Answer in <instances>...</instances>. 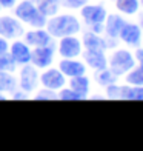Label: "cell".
<instances>
[{
	"mask_svg": "<svg viewBox=\"0 0 143 151\" xmlns=\"http://www.w3.org/2000/svg\"><path fill=\"white\" fill-rule=\"evenodd\" d=\"M0 12H2V8H0Z\"/></svg>",
	"mask_w": 143,
	"mask_h": 151,
	"instance_id": "36",
	"label": "cell"
},
{
	"mask_svg": "<svg viewBox=\"0 0 143 151\" xmlns=\"http://www.w3.org/2000/svg\"><path fill=\"white\" fill-rule=\"evenodd\" d=\"M108 99H120V86L117 83H111L106 86V96Z\"/></svg>",
	"mask_w": 143,
	"mask_h": 151,
	"instance_id": "28",
	"label": "cell"
},
{
	"mask_svg": "<svg viewBox=\"0 0 143 151\" xmlns=\"http://www.w3.org/2000/svg\"><path fill=\"white\" fill-rule=\"evenodd\" d=\"M135 65V60H134V56L128 50H115L109 60H108V68L117 76H125L129 70H132Z\"/></svg>",
	"mask_w": 143,
	"mask_h": 151,
	"instance_id": "4",
	"label": "cell"
},
{
	"mask_svg": "<svg viewBox=\"0 0 143 151\" xmlns=\"http://www.w3.org/2000/svg\"><path fill=\"white\" fill-rule=\"evenodd\" d=\"M125 22L126 20L119 14H108L103 23V28H105L103 31L106 32V36L109 39H119L120 29L125 25Z\"/></svg>",
	"mask_w": 143,
	"mask_h": 151,
	"instance_id": "16",
	"label": "cell"
},
{
	"mask_svg": "<svg viewBox=\"0 0 143 151\" xmlns=\"http://www.w3.org/2000/svg\"><path fill=\"white\" fill-rule=\"evenodd\" d=\"M57 40L59 42L56 45V52L60 56V59H76L82 56L83 46L77 36H65Z\"/></svg>",
	"mask_w": 143,
	"mask_h": 151,
	"instance_id": "6",
	"label": "cell"
},
{
	"mask_svg": "<svg viewBox=\"0 0 143 151\" xmlns=\"http://www.w3.org/2000/svg\"><path fill=\"white\" fill-rule=\"evenodd\" d=\"M119 39L129 46H139V43L142 42V28L135 23L125 22V25L120 29Z\"/></svg>",
	"mask_w": 143,
	"mask_h": 151,
	"instance_id": "14",
	"label": "cell"
},
{
	"mask_svg": "<svg viewBox=\"0 0 143 151\" xmlns=\"http://www.w3.org/2000/svg\"><path fill=\"white\" fill-rule=\"evenodd\" d=\"M57 99L59 100H85V97L82 94H79L77 91H74L69 86H63L57 91Z\"/></svg>",
	"mask_w": 143,
	"mask_h": 151,
	"instance_id": "25",
	"label": "cell"
},
{
	"mask_svg": "<svg viewBox=\"0 0 143 151\" xmlns=\"http://www.w3.org/2000/svg\"><path fill=\"white\" fill-rule=\"evenodd\" d=\"M32 2H34V0H32Z\"/></svg>",
	"mask_w": 143,
	"mask_h": 151,
	"instance_id": "38",
	"label": "cell"
},
{
	"mask_svg": "<svg viewBox=\"0 0 143 151\" xmlns=\"http://www.w3.org/2000/svg\"><path fill=\"white\" fill-rule=\"evenodd\" d=\"M82 57H83L85 65L89 66L94 71L108 66V57L105 51L102 50H83L82 51Z\"/></svg>",
	"mask_w": 143,
	"mask_h": 151,
	"instance_id": "12",
	"label": "cell"
},
{
	"mask_svg": "<svg viewBox=\"0 0 143 151\" xmlns=\"http://www.w3.org/2000/svg\"><path fill=\"white\" fill-rule=\"evenodd\" d=\"M54 59H56V43L31 48L29 63H32L36 68H39L40 71L48 68V66H51L54 63Z\"/></svg>",
	"mask_w": 143,
	"mask_h": 151,
	"instance_id": "7",
	"label": "cell"
},
{
	"mask_svg": "<svg viewBox=\"0 0 143 151\" xmlns=\"http://www.w3.org/2000/svg\"><path fill=\"white\" fill-rule=\"evenodd\" d=\"M19 0H0V8L2 9H12Z\"/></svg>",
	"mask_w": 143,
	"mask_h": 151,
	"instance_id": "30",
	"label": "cell"
},
{
	"mask_svg": "<svg viewBox=\"0 0 143 151\" xmlns=\"http://www.w3.org/2000/svg\"><path fill=\"white\" fill-rule=\"evenodd\" d=\"M25 31V25L14 14H0V37L6 40L22 39Z\"/></svg>",
	"mask_w": 143,
	"mask_h": 151,
	"instance_id": "5",
	"label": "cell"
},
{
	"mask_svg": "<svg viewBox=\"0 0 143 151\" xmlns=\"http://www.w3.org/2000/svg\"><path fill=\"white\" fill-rule=\"evenodd\" d=\"M8 52L12 56V59L16 60V63L20 65H25V63H29L31 60V46L25 42L23 39H16L9 43V50Z\"/></svg>",
	"mask_w": 143,
	"mask_h": 151,
	"instance_id": "10",
	"label": "cell"
},
{
	"mask_svg": "<svg viewBox=\"0 0 143 151\" xmlns=\"http://www.w3.org/2000/svg\"><path fill=\"white\" fill-rule=\"evenodd\" d=\"M12 12L23 25H28L31 28H45L48 20V17L37 9L32 0H19L12 8Z\"/></svg>",
	"mask_w": 143,
	"mask_h": 151,
	"instance_id": "2",
	"label": "cell"
},
{
	"mask_svg": "<svg viewBox=\"0 0 143 151\" xmlns=\"http://www.w3.org/2000/svg\"><path fill=\"white\" fill-rule=\"evenodd\" d=\"M126 83L128 85H135V86H139V85H143V66H137V68H132V70H129L126 74Z\"/></svg>",
	"mask_w": 143,
	"mask_h": 151,
	"instance_id": "23",
	"label": "cell"
},
{
	"mask_svg": "<svg viewBox=\"0 0 143 151\" xmlns=\"http://www.w3.org/2000/svg\"><path fill=\"white\" fill-rule=\"evenodd\" d=\"M37 9L42 12L45 17H52L60 12V0H34Z\"/></svg>",
	"mask_w": 143,
	"mask_h": 151,
	"instance_id": "18",
	"label": "cell"
},
{
	"mask_svg": "<svg viewBox=\"0 0 143 151\" xmlns=\"http://www.w3.org/2000/svg\"><path fill=\"white\" fill-rule=\"evenodd\" d=\"M8 50H9V40L0 37V56L5 52H8Z\"/></svg>",
	"mask_w": 143,
	"mask_h": 151,
	"instance_id": "31",
	"label": "cell"
},
{
	"mask_svg": "<svg viewBox=\"0 0 143 151\" xmlns=\"http://www.w3.org/2000/svg\"><path fill=\"white\" fill-rule=\"evenodd\" d=\"M86 3H89V0H60V6L69 11H77Z\"/></svg>",
	"mask_w": 143,
	"mask_h": 151,
	"instance_id": "27",
	"label": "cell"
},
{
	"mask_svg": "<svg viewBox=\"0 0 143 151\" xmlns=\"http://www.w3.org/2000/svg\"><path fill=\"white\" fill-rule=\"evenodd\" d=\"M140 5H142V6H143V0H140Z\"/></svg>",
	"mask_w": 143,
	"mask_h": 151,
	"instance_id": "35",
	"label": "cell"
},
{
	"mask_svg": "<svg viewBox=\"0 0 143 151\" xmlns=\"http://www.w3.org/2000/svg\"><path fill=\"white\" fill-rule=\"evenodd\" d=\"M46 31L51 34L52 39H60L65 36H77L82 32V22L74 14L65 12V14H56L52 17H48Z\"/></svg>",
	"mask_w": 143,
	"mask_h": 151,
	"instance_id": "1",
	"label": "cell"
},
{
	"mask_svg": "<svg viewBox=\"0 0 143 151\" xmlns=\"http://www.w3.org/2000/svg\"><path fill=\"white\" fill-rule=\"evenodd\" d=\"M57 68L66 76V79L68 77H76V76L86 74V65H85V62L79 60V57H76V59H60Z\"/></svg>",
	"mask_w": 143,
	"mask_h": 151,
	"instance_id": "13",
	"label": "cell"
},
{
	"mask_svg": "<svg viewBox=\"0 0 143 151\" xmlns=\"http://www.w3.org/2000/svg\"><path fill=\"white\" fill-rule=\"evenodd\" d=\"M117 76H115L109 68H102V70H97V71H94V80H95V83H97L99 86H103L106 88L108 85H111V83H117Z\"/></svg>",
	"mask_w": 143,
	"mask_h": 151,
	"instance_id": "20",
	"label": "cell"
},
{
	"mask_svg": "<svg viewBox=\"0 0 143 151\" xmlns=\"http://www.w3.org/2000/svg\"><path fill=\"white\" fill-rule=\"evenodd\" d=\"M142 43H143V40H142Z\"/></svg>",
	"mask_w": 143,
	"mask_h": 151,
	"instance_id": "37",
	"label": "cell"
},
{
	"mask_svg": "<svg viewBox=\"0 0 143 151\" xmlns=\"http://www.w3.org/2000/svg\"><path fill=\"white\" fill-rule=\"evenodd\" d=\"M66 83L69 88H72L74 91H77L79 94L83 96L85 99H88V94H89V90H91V80H89V77H86V74L69 77V80H68Z\"/></svg>",
	"mask_w": 143,
	"mask_h": 151,
	"instance_id": "17",
	"label": "cell"
},
{
	"mask_svg": "<svg viewBox=\"0 0 143 151\" xmlns=\"http://www.w3.org/2000/svg\"><path fill=\"white\" fill-rule=\"evenodd\" d=\"M82 46L83 50H102V51H106L108 50V40L103 39L97 32H92L91 29L85 31L82 34Z\"/></svg>",
	"mask_w": 143,
	"mask_h": 151,
	"instance_id": "15",
	"label": "cell"
},
{
	"mask_svg": "<svg viewBox=\"0 0 143 151\" xmlns=\"http://www.w3.org/2000/svg\"><path fill=\"white\" fill-rule=\"evenodd\" d=\"M66 82H68L66 76L59 68H54L52 65L40 71V85L45 88H49L52 91H59L60 88L66 85Z\"/></svg>",
	"mask_w": 143,
	"mask_h": 151,
	"instance_id": "9",
	"label": "cell"
},
{
	"mask_svg": "<svg viewBox=\"0 0 143 151\" xmlns=\"http://www.w3.org/2000/svg\"><path fill=\"white\" fill-rule=\"evenodd\" d=\"M31 99H34V100H56L57 99V91H52V90L45 88V86H42V88L39 86L37 90L31 94Z\"/></svg>",
	"mask_w": 143,
	"mask_h": 151,
	"instance_id": "24",
	"label": "cell"
},
{
	"mask_svg": "<svg viewBox=\"0 0 143 151\" xmlns=\"http://www.w3.org/2000/svg\"><path fill=\"white\" fill-rule=\"evenodd\" d=\"M115 8L122 14L132 16V14H137L139 12L140 2L139 0H115Z\"/></svg>",
	"mask_w": 143,
	"mask_h": 151,
	"instance_id": "22",
	"label": "cell"
},
{
	"mask_svg": "<svg viewBox=\"0 0 143 151\" xmlns=\"http://www.w3.org/2000/svg\"><path fill=\"white\" fill-rule=\"evenodd\" d=\"M17 88H19L17 76H14V73L0 71V91L9 96L12 91H16Z\"/></svg>",
	"mask_w": 143,
	"mask_h": 151,
	"instance_id": "19",
	"label": "cell"
},
{
	"mask_svg": "<svg viewBox=\"0 0 143 151\" xmlns=\"http://www.w3.org/2000/svg\"><path fill=\"white\" fill-rule=\"evenodd\" d=\"M17 85L25 93L32 94L40 86V70L32 63H25L17 68Z\"/></svg>",
	"mask_w": 143,
	"mask_h": 151,
	"instance_id": "3",
	"label": "cell"
},
{
	"mask_svg": "<svg viewBox=\"0 0 143 151\" xmlns=\"http://www.w3.org/2000/svg\"><path fill=\"white\" fill-rule=\"evenodd\" d=\"M5 99H8V94H5V93L0 91V100H5Z\"/></svg>",
	"mask_w": 143,
	"mask_h": 151,
	"instance_id": "33",
	"label": "cell"
},
{
	"mask_svg": "<svg viewBox=\"0 0 143 151\" xmlns=\"http://www.w3.org/2000/svg\"><path fill=\"white\" fill-rule=\"evenodd\" d=\"M19 65L16 63V60L12 59L9 52H5L0 56V71H8V73H16Z\"/></svg>",
	"mask_w": 143,
	"mask_h": 151,
	"instance_id": "26",
	"label": "cell"
},
{
	"mask_svg": "<svg viewBox=\"0 0 143 151\" xmlns=\"http://www.w3.org/2000/svg\"><path fill=\"white\" fill-rule=\"evenodd\" d=\"M139 26H140V28H143V14H142L140 19H139Z\"/></svg>",
	"mask_w": 143,
	"mask_h": 151,
	"instance_id": "34",
	"label": "cell"
},
{
	"mask_svg": "<svg viewBox=\"0 0 143 151\" xmlns=\"http://www.w3.org/2000/svg\"><path fill=\"white\" fill-rule=\"evenodd\" d=\"M120 99L125 100H143V85H122Z\"/></svg>",
	"mask_w": 143,
	"mask_h": 151,
	"instance_id": "21",
	"label": "cell"
},
{
	"mask_svg": "<svg viewBox=\"0 0 143 151\" xmlns=\"http://www.w3.org/2000/svg\"><path fill=\"white\" fill-rule=\"evenodd\" d=\"M106 16H108L106 8L103 5H99V3L97 5L86 3L85 6L80 8V17L88 28H91L94 25H103Z\"/></svg>",
	"mask_w": 143,
	"mask_h": 151,
	"instance_id": "8",
	"label": "cell"
},
{
	"mask_svg": "<svg viewBox=\"0 0 143 151\" xmlns=\"http://www.w3.org/2000/svg\"><path fill=\"white\" fill-rule=\"evenodd\" d=\"M135 60L140 63V66H143V48H137L135 50Z\"/></svg>",
	"mask_w": 143,
	"mask_h": 151,
	"instance_id": "32",
	"label": "cell"
},
{
	"mask_svg": "<svg viewBox=\"0 0 143 151\" xmlns=\"http://www.w3.org/2000/svg\"><path fill=\"white\" fill-rule=\"evenodd\" d=\"M22 39L31 48L45 46V45L54 43V39L51 37V34L46 31V28H32V29H28V31H25Z\"/></svg>",
	"mask_w": 143,
	"mask_h": 151,
	"instance_id": "11",
	"label": "cell"
},
{
	"mask_svg": "<svg viewBox=\"0 0 143 151\" xmlns=\"http://www.w3.org/2000/svg\"><path fill=\"white\" fill-rule=\"evenodd\" d=\"M8 97L12 99V100H28V99H31V94L25 93L23 90H20V88H17V90L12 91Z\"/></svg>",
	"mask_w": 143,
	"mask_h": 151,
	"instance_id": "29",
	"label": "cell"
}]
</instances>
